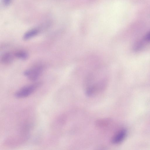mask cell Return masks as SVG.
Here are the masks:
<instances>
[{
  "mask_svg": "<svg viewBox=\"0 0 150 150\" xmlns=\"http://www.w3.org/2000/svg\"><path fill=\"white\" fill-rule=\"evenodd\" d=\"M99 69L89 74L86 77V92L88 94H93L105 86L107 81L106 75Z\"/></svg>",
  "mask_w": 150,
  "mask_h": 150,
  "instance_id": "1",
  "label": "cell"
},
{
  "mask_svg": "<svg viewBox=\"0 0 150 150\" xmlns=\"http://www.w3.org/2000/svg\"><path fill=\"white\" fill-rule=\"evenodd\" d=\"M41 85L40 82H38L26 86L17 91L15 96L18 98L26 97L33 93Z\"/></svg>",
  "mask_w": 150,
  "mask_h": 150,
  "instance_id": "2",
  "label": "cell"
},
{
  "mask_svg": "<svg viewBox=\"0 0 150 150\" xmlns=\"http://www.w3.org/2000/svg\"><path fill=\"white\" fill-rule=\"evenodd\" d=\"M44 67L43 65H38L25 70L23 75L30 80L35 81L38 79L42 74Z\"/></svg>",
  "mask_w": 150,
  "mask_h": 150,
  "instance_id": "3",
  "label": "cell"
},
{
  "mask_svg": "<svg viewBox=\"0 0 150 150\" xmlns=\"http://www.w3.org/2000/svg\"><path fill=\"white\" fill-rule=\"evenodd\" d=\"M127 135L126 130L122 129L118 132L112 139V142L115 144L121 142L125 138Z\"/></svg>",
  "mask_w": 150,
  "mask_h": 150,
  "instance_id": "4",
  "label": "cell"
},
{
  "mask_svg": "<svg viewBox=\"0 0 150 150\" xmlns=\"http://www.w3.org/2000/svg\"><path fill=\"white\" fill-rule=\"evenodd\" d=\"M14 54L9 52L4 53L1 55L0 60L1 62L5 64H8L11 63L13 60Z\"/></svg>",
  "mask_w": 150,
  "mask_h": 150,
  "instance_id": "5",
  "label": "cell"
},
{
  "mask_svg": "<svg viewBox=\"0 0 150 150\" xmlns=\"http://www.w3.org/2000/svg\"><path fill=\"white\" fill-rule=\"evenodd\" d=\"M38 28H34L26 32L23 35V38L24 40H27L37 35L39 33Z\"/></svg>",
  "mask_w": 150,
  "mask_h": 150,
  "instance_id": "6",
  "label": "cell"
},
{
  "mask_svg": "<svg viewBox=\"0 0 150 150\" xmlns=\"http://www.w3.org/2000/svg\"><path fill=\"white\" fill-rule=\"evenodd\" d=\"M14 54L15 57L22 60L26 59L28 57V53L23 50L17 51Z\"/></svg>",
  "mask_w": 150,
  "mask_h": 150,
  "instance_id": "7",
  "label": "cell"
},
{
  "mask_svg": "<svg viewBox=\"0 0 150 150\" xmlns=\"http://www.w3.org/2000/svg\"><path fill=\"white\" fill-rule=\"evenodd\" d=\"M11 0H3V3L4 5L7 6L10 4Z\"/></svg>",
  "mask_w": 150,
  "mask_h": 150,
  "instance_id": "8",
  "label": "cell"
},
{
  "mask_svg": "<svg viewBox=\"0 0 150 150\" xmlns=\"http://www.w3.org/2000/svg\"><path fill=\"white\" fill-rule=\"evenodd\" d=\"M145 39V40L146 41H150V33L146 35Z\"/></svg>",
  "mask_w": 150,
  "mask_h": 150,
  "instance_id": "9",
  "label": "cell"
}]
</instances>
